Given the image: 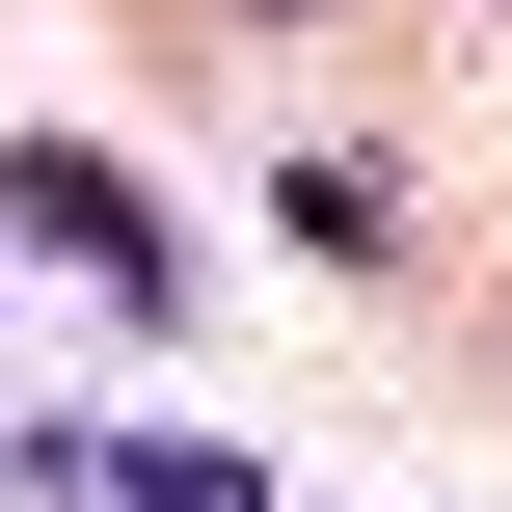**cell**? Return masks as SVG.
I'll list each match as a JSON object with an SVG mask.
<instances>
[{
    "label": "cell",
    "instance_id": "cell-1",
    "mask_svg": "<svg viewBox=\"0 0 512 512\" xmlns=\"http://www.w3.org/2000/svg\"><path fill=\"white\" fill-rule=\"evenodd\" d=\"M0 216H54V243H81V270H162V216H135V189H108V162H81V135H27V162H0Z\"/></svg>",
    "mask_w": 512,
    "mask_h": 512
}]
</instances>
